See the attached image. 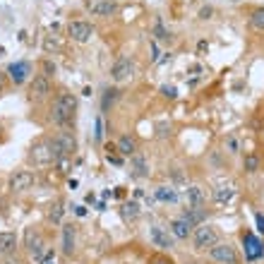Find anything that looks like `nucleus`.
Instances as JSON below:
<instances>
[{
    "mask_svg": "<svg viewBox=\"0 0 264 264\" xmlns=\"http://www.w3.org/2000/svg\"><path fill=\"white\" fill-rule=\"evenodd\" d=\"M48 216H51V221H56V223L60 221V216H63V202H60V199L51 207V214H48Z\"/></svg>",
    "mask_w": 264,
    "mask_h": 264,
    "instance_id": "obj_28",
    "label": "nucleus"
},
{
    "mask_svg": "<svg viewBox=\"0 0 264 264\" xmlns=\"http://www.w3.org/2000/svg\"><path fill=\"white\" fill-rule=\"evenodd\" d=\"M7 75H10V80H12L14 84H24L29 80V75H31V65L24 63V60L12 63V65L7 68Z\"/></svg>",
    "mask_w": 264,
    "mask_h": 264,
    "instance_id": "obj_10",
    "label": "nucleus"
},
{
    "mask_svg": "<svg viewBox=\"0 0 264 264\" xmlns=\"http://www.w3.org/2000/svg\"><path fill=\"white\" fill-rule=\"evenodd\" d=\"M185 202H187V207H204L207 190H204L202 185H190V187L185 190Z\"/></svg>",
    "mask_w": 264,
    "mask_h": 264,
    "instance_id": "obj_12",
    "label": "nucleus"
},
{
    "mask_svg": "<svg viewBox=\"0 0 264 264\" xmlns=\"http://www.w3.org/2000/svg\"><path fill=\"white\" fill-rule=\"evenodd\" d=\"M255 221H257V231L264 233V216H262V214H255Z\"/></svg>",
    "mask_w": 264,
    "mask_h": 264,
    "instance_id": "obj_34",
    "label": "nucleus"
},
{
    "mask_svg": "<svg viewBox=\"0 0 264 264\" xmlns=\"http://www.w3.org/2000/svg\"><path fill=\"white\" fill-rule=\"evenodd\" d=\"M43 72H46V77L51 80V75H56V65H53L51 60H43Z\"/></svg>",
    "mask_w": 264,
    "mask_h": 264,
    "instance_id": "obj_30",
    "label": "nucleus"
},
{
    "mask_svg": "<svg viewBox=\"0 0 264 264\" xmlns=\"http://www.w3.org/2000/svg\"><path fill=\"white\" fill-rule=\"evenodd\" d=\"M68 34L77 43H87L91 36H94V27H91L89 22H70V24H68Z\"/></svg>",
    "mask_w": 264,
    "mask_h": 264,
    "instance_id": "obj_7",
    "label": "nucleus"
},
{
    "mask_svg": "<svg viewBox=\"0 0 264 264\" xmlns=\"http://www.w3.org/2000/svg\"><path fill=\"white\" fill-rule=\"evenodd\" d=\"M118 152L123 154V156L137 154V139L132 137V135H123V137L118 139Z\"/></svg>",
    "mask_w": 264,
    "mask_h": 264,
    "instance_id": "obj_20",
    "label": "nucleus"
},
{
    "mask_svg": "<svg viewBox=\"0 0 264 264\" xmlns=\"http://www.w3.org/2000/svg\"><path fill=\"white\" fill-rule=\"evenodd\" d=\"M34 159L41 161V164L53 161V154H51V149H48V144H46V147H36V149H34Z\"/></svg>",
    "mask_w": 264,
    "mask_h": 264,
    "instance_id": "obj_26",
    "label": "nucleus"
},
{
    "mask_svg": "<svg viewBox=\"0 0 264 264\" xmlns=\"http://www.w3.org/2000/svg\"><path fill=\"white\" fill-rule=\"evenodd\" d=\"M103 139V123H101V118H96V142Z\"/></svg>",
    "mask_w": 264,
    "mask_h": 264,
    "instance_id": "obj_32",
    "label": "nucleus"
},
{
    "mask_svg": "<svg viewBox=\"0 0 264 264\" xmlns=\"http://www.w3.org/2000/svg\"><path fill=\"white\" fill-rule=\"evenodd\" d=\"M120 216H123V221H137L139 219V204L137 202H125V204L120 207Z\"/></svg>",
    "mask_w": 264,
    "mask_h": 264,
    "instance_id": "obj_23",
    "label": "nucleus"
},
{
    "mask_svg": "<svg viewBox=\"0 0 264 264\" xmlns=\"http://www.w3.org/2000/svg\"><path fill=\"white\" fill-rule=\"evenodd\" d=\"M75 113H77V96L70 91H60L51 106V120L58 127H68L75 120Z\"/></svg>",
    "mask_w": 264,
    "mask_h": 264,
    "instance_id": "obj_1",
    "label": "nucleus"
},
{
    "mask_svg": "<svg viewBox=\"0 0 264 264\" xmlns=\"http://www.w3.org/2000/svg\"><path fill=\"white\" fill-rule=\"evenodd\" d=\"M209 257L216 264H238V252L228 243H216L214 248H209Z\"/></svg>",
    "mask_w": 264,
    "mask_h": 264,
    "instance_id": "obj_4",
    "label": "nucleus"
},
{
    "mask_svg": "<svg viewBox=\"0 0 264 264\" xmlns=\"http://www.w3.org/2000/svg\"><path fill=\"white\" fill-rule=\"evenodd\" d=\"M152 264H173V262H171L168 257H164V255H156V257L152 260Z\"/></svg>",
    "mask_w": 264,
    "mask_h": 264,
    "instance_id": "obj_33",
    "label": "nucleus"
},
{
    "mask_svg": "<svg viewBox=\"0 0 264 264\" xmlns=\"http://www.w3.org/2000/svg\"><path fill=\"white\" fill-rule=\"evenodd\" d=\"M14 250H17V236L10 231L0 233V255H12Z\"/></svg>",
    "mask_w": 264,
    "mask_h": 264,
    "instance_id": "obj_19",
    "label": "nucleus"
},
{
    "mask_svg": "<svg viewBox=\"0 0 264 264\" xmlns=\"http://www.w3.org/2000/svg\"><path fill=\"white\" fill-rule=\"evenodd\" d=\"M182 219H187L192 226H199V223L204 221V209H202V207H185Z\"/></svg>",
    "mask_w": 264,
    "mask_h": 264,
    "instance_id": "obj_22",
    "label": "nucleus"
},
{
    "mask_svg": "<svg viewBox=\"0 0 264 264\" xmlns=\"http://www.w3.org/2000/svg\"><path fill=\"white\" fill-rule=\"evenodd\" d=\"M236 197V185L233 182H219V187L214 190V199L219 204H231Z\"/></svg>",
    "mask_w": 264,
    "mask_h": 264,
    "instance_id": "obj_17",
    "label": "nucleus"
},
{
    "mask_svg": "<svg viewBox=\"0 0 264 264\" xmlns=\"http://www.w3.org/2000/svg\"><path fill=\"white\" fill-rule=\"evenodd\" d=\"M108 161H111L113 166H123V159H120V156H113V154H108Z\"/></svg>",
    "mask_w": 264,
    "mask_h": 264,
    "instance_id": "obj_35",
    "label": "nucleus"
},
{
    "mask_svg": "<svg viewBox=\"0 0 264 264\" xmlns=\"http://www.w3.org/2000/svg\"><path fill=\"white\" fill-rule=\"evenodd\" d=\"M63 252H65L68 257L75 252V226H72V223H65V226H63Z\"/></svg>",
    "mask_w": 264,
    "mask_h": 264,
    "instance_id": "obj_18",
    "label": "nucleus"
},
{
    "mask_svg": "<svg viewBox=\"0 0 264 264\" xmlns=\"http://www.w3.org/2000/svg\"><path fill=\"white\" fill-rule=\"evenodd\" d=\"M31 185H34V173L31 171H14L12 178H10V190L12 192H27Z\"/></svg>",
    "mask_w": 264,
    "mask_h": 264,
    "instance_id": "obj_8",
    "label": "nucleus"
},
{
    "mask_svg": "<svg viewBox=\"0 0 264 264\" xmlns=\"http://www.w3.org/2000/svg\"><path fill=\"white\" fill-rule=\"evenodd\" d=\"M209 14H211V10H209V7H207V10H202V12H199V17H202V19H207Z\"/></svg>",
    "mask_w": 264,
    "mask_h": 264,
    "instance_id": "obj_38",
    "label": "nucleus"
},
{
    "mask_svg": "<svg viewBox=\"0 0 264 264\" xmlns=\"http://www.w3.org/2000/svg\"><path fill=\"white\" fill-rule=\"evenodd\" d=\"M130 176L132 178H147L149 176V164L139 152L130 156Z\"/></svg>",
    "mask_w": 264,
    "mask_h": 264,
    "instance_id": "obj_13",
    "label": "nucleus"
},
{
    "mask_svg": "<svg viewBox=\"0 0 264 264\" xmlns=\"http://www.w3.org/2000/svg\"><path fill=\"white\" fill-rule=\"evenodd\" d=\"M243 166H245V171H248V173H257V171H260V159H257L255 154H245Z\"/></svg>",
    "mask_w": 264,
    "mask_h": 264,
    "instance_id": "obj_27",
    "label": "nucleus"
},
{
    "mask_svg": "<svg viewBox=\"0 0 264 264\" xmlns=\"http://www.w3.org/2000/svg\"><path fill=\"white\" fill-rule=\"evenodd\" d=\"M51 91H53V84H51V80H48L46 75H36V77L31 80V84H29V96L36 98V101L46 98Z\"/></svg>",
    "mask_w": 264,
    "mask_h": 264,
    "instance_id": "obj_6",
    "label": "nucleus"
},
{
    "mask_svg": "<svg viewBox=\"0 0 264 264\" xmlns=\"http://www.w3.org/2000/svg\"><path fill=\"white\" fill-rule=\"evenodd\" d=\"M219 243V231L216 226L211 223H199L195 231H192V245L195 250H207V248H214Z\"/></svg>",
    "mask_w": 264,
    "mask_h": 264,
    "instance_id": "obj_3",
    "label": "nucleus"
},
{
    "mask_svg": "<svg viewBox=\"0 0 264 264\" xmlns=\"http://www.w3.org/2000/svg\"><path fill=\"white\" fill-rule=\"evenodd\" d=\"M118 98H120V89H118V87L106 89V94H103V98H101V108H103V111H108V108H111Z\"/></svg>",
    "mask_w": 264,
    "mask_h": 264,
    "instance_id": "obj_24",
    "label": "nucleus"
},
{
    "mask_svg": "<svg viewBox=\"0 0 264 264\" xmlns=\"http://www.w3.org/2000/svg\"><path fill=\"white\" fill-rule=\"evenodd\" d=\"M115 10H118L115 0H98L94 5H89V12L94 17H111V14H115Z\"/></svg>",
    "mask_w": 264,
    "mask_h": 264,
    "instance_id": "obj_16",
    "label": "nucleus"
},
{
    "mask_svg": "<svg viewBox=\"0 0 264 264\" xmlns=\"http://www.w3.org/2000/svg\"><path fill=\"white\" fill-rule=\"evenodd\" d=\"M243 243H245V257H248L250 262H255V260H260V257H262V252H264L262 243L252 236V233H245V236H243Z\"/></svg>",
    "mask_w": 264,
    "mask_h": 264,
    "instance_id": "obj_15",
    "label": "nucleus"
},
{
    "mask_svg": "<svg viewBox=\"0 0 264 264\" xmlns=\"http://www.w3.org/2000/svg\"><path fill=\"white\" fill-rule=\"evenodd\" d=\"M250 27L257 29V31H264V7H257V10H252V14H250Z\"/></svg>",
    "mask_w": 264,
    "mask_h": 264,
    "instance_id": "obj_25",
    "label": "nucleus"
},
{
    "mask_svg": "<svg viewBox=\"0 0 264 264\" xmlns=\"http://www.w3.org/2000/svg\"><path fill=\"white\" fill-rule=\"evenodd\" d=\"M2 87H5V72H0V91H2Z\"/></svg>",
    "mask_w": 264,
    "mask_h": 264,
    "instance_id": "obj_39",
    "label": "nucleus"
},
{
    "mask_svg": "<svg viewBox=\"0 0 264 264\" xmlns=\"http://www.w3.org/2000/svg\"><path fill=\"white\" fill-rule=\"evenodd\" d=\"M75 211H77V216H84V214H87V209L84 207H75Z\"/></svg>",
    "mask_w": 264,
    "mask_h": 264,
    "instance_id": "obj_37",
    "label": "nucleus"
},
{
    "mask_svg": "<svg viewBox=\"0 0 264 264\" xmlns=\"http://www.w3.org/2000/svg\"><path fill=\"white\" fill-rule=\"evenodd\" d=\"M154 197H156L159 202H178V192H176L171 185H161V187H156V190H154Z\"/></svg>",
    "mask_w": 264,
    "mask_h": 264,
    "instance_id": "obj_21",
    "label": "nucleus"
},
{
    "mask_svg": "<svg viewBox=\"0 0 264 264\" xmlns=\"http://www.w3.org/2000/svg\"><path fill=\"white\" fill-rule=\"evenodd\" d=\"M132 75H135V63L130 58H118L113 63L111 68L113 82H127V80H132Z\"/></svg>",
    "mask_w": 264,
    "mask_h": 264,
    "instance_id": "obj_5",
    "label": "nucleus"
},
{
    "mask_svg": "<svg viewBox=\"0 0 264 264\" xmlns=\"http://www.w3.org/2000/svg\"><path fill=\"white\" fill-rule=\"evenodd\" d=\"M48 149L53 154V161L56 159H65V156H72L77 152V139L72 132H58L56 137L48 142Z\"/></svg>",
    "mask_w": 264,
    "mask_h": 264,
    "instance_id": "obj_2",
    "label": "nucleus"
},
{
    "mask_svg": "<svg viewBox=\"0 0 264 264\" xmlns=\"http://www.w3.org/2000/svg\"><path fill=\"white\" fill-rule=\"evenodd\" d=\"M154 34H156V39H159V41H168V31H166L164 27H161V24H156Z\"/></svg>",
    "mask_w": 264,
    "mask_h": 264,
    "instance_id": "obj_29",
    "label": "nucleus"
},
{
    "mask_svg": "<svg viewBox=\"0 0 264 264\" xmlns=\"http://www.w3.org/2000/svg\"><path fill=\"white\" fill-rule=\"evenodd\" d=\"M161 94H164L166 98H176V96H178L176 87H161Z\"/></svg>",
    "mask_w": 264,
    "mask_h": 264,
    "instance_id": "obj_31",
    "label": "nucleus"
},
{
    "mask_svg": "<svg viewBox=\"0 0 264 264\" xmlns=\"http://www.w3.org/2000/svg\"><path fill=\"white\" fill-rule=\"evenodd\" d=\"M192 228L195 226L187 221V219H182V216L171 221V233H173V238H178V240H187V238L192 236Z\"/></svg>",
    "mask_w": 264,
    "mask_h": 264,
    "instance_id": "obj_14",
    "label": "nucleus"
},
{
    "mask_svg": "<svg viewBox=\"0 0 264 264\" xmlns=\"http://www.w3.org/2000/svg\"><path fill=\"white\" fill-rule=\"evenodd\" d=\"M228 149H231V152H238V142H236V137L228 139Z\"/></svg>",
    "mask_w": 264,
    "mask_h": 264,
    "instance_id": "obj_36",
    "label": "nucleus"
},
{
    "mask_svg": "<svg viewBox=\"0 0 264 264\" xmlns=\"http://www.w3.org/2000/svg\"><path fill=\"white\" fill-rule=\"evenodd\" d=\"M149 240H152L156 248H173V243H176L173 233L164 231L161 226H152V228H149Z\"/></svg>",
    "mask_w": 264,
    "mask_h": 264,
    "instance_id": "obj_9",
    "label": "nucleus"
},
{
    "mask_svg": "<svg viewBox=\"0 0 264 264\" xmlns=\"http://www.w3.org/2000/svg\"><path fill=\"white\" fill-rule=\"evenodd\" d=\"M27 245H29V252L34 255V260H36V262H43V260H46V255H48V252H46V243H43L41 236H34V233L29 231V233H27Z\"/></svg>",
    "mask_w": 264,
    "mask_h": 264,
    "instance_id": "obj_11",
    "label": "nucleus"
},
{
    "mask_svg": "<svg viewBox=\"0 0 264 264\" xmlns=\"http://www.w3.org/2000/svg\"><path fill=\"white\" fill-rule=\"evenodd\" d=\"M187 264H192V262H187Z\"/></svg>",
    "mask_w": 264,
    "mask_h": 264,
    "instance_id": "obj_40",
    "label": "nucleus"
}]
</instances>
